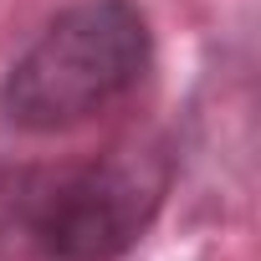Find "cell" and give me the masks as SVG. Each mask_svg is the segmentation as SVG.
I'll return each instance as SVG.
<instances>
[{
    "label": "cell",
    "mask_w": 261,
    "mask_h": 261,
    "mask_svg": "<svg viewBox=\"0 0 261 261\" xmlns=\"http://www.w3.org/2000/svg\"><path fill=\"white\" fill-rule=\"evenodd\" d=\"M179 154L164 134L82 159L0 164V261H123L169 205Z\"/></svg>",
    "instance_id": "obj_1"
},
{
    "label": "cell",
    "mask_w": 261,
    "mask_h": 261,
    "mask_svg": "<svg viewBox=\"0 0 261 261\" xmlns=\"http://www.w3.org/2000/svg\"><path fill=\"white\" fill-rule=\"evenodd\" d=\"M154 26L139 0H72L0 72V118L16 134H72L139 92Z\"/></svg>",
    "instance_id": "obj_2"
}]
</instances>
